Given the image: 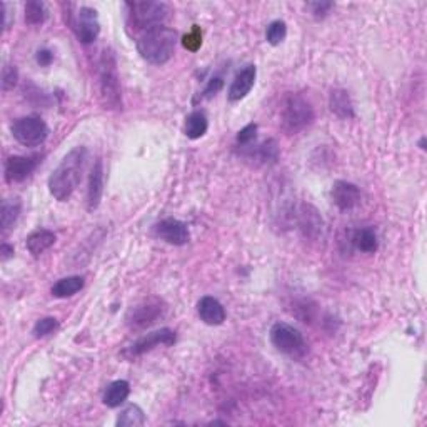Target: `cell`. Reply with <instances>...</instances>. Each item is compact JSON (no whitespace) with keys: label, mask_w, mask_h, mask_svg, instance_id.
Wrapping results in <instances>:
<instances>
[{"label":"cell","mask_w":427,"mask_h":427,"mask_svg":"<svg viewBox=\"0 0 427 427\" xmlns=\"http://www.w3.org/2000/svg\"><path fill=\"white\" fill-rule=\"evenodd\" d=\"M89 151L84 146L74 147L64 156L60 164L53 169L49 177V192L59 202H67L76 192L82 181V174L85 171Z\"/></svg>","instance_id":"cell-1"},{"label":"cell","mask_w":427,"mask_h":427,"mask_svg":"<svg viewBox=\"0 0 427 427\" xmlns=\"http://www.w3.org/2000/svg\"><path fill=\"white\" fill-rule=\"evenodd\" d=\"M137 52L152 65H164L172 59L177 47V32L165 26L151 28L137 37Z\"/></svg>","instance_id":"cell-2"},{"label":"cell","mask_w":427,"mask_h":427,"mask_svg":"<svg viewBox=\"0 0 427 427\" xmlns=\"http://www.w3.org/2000/svg\"><path fill=\"white\" fill-rule=\"evenodd\" d=\"M127 28L134 34H144L151 28L164 26L171 9L164 2H127Z\"/></svg>","instance_id":"cell-3"},{"label":"cell","mask_w":427,"mask_h":427,"mask_svg":"<svg viewBox=\"0 0 427 427\" xmlns=\"http://www.w3.org/2000/svg\"><path fill=\"white\" fill-rule=\"evenodd\" d=\"M99 90L103 109L120 110L122 109V92H120V81L117 72V62L110 51H103L97 65Z\"/></svg>","instance_id":"cell-4"},{"label":"cell","mask_w":427,"mask_h":427,"mask_svg":"<svg viewBox=\"0 0 427 427\" xmlns=\"http://www.w3.org/2000/svg\"><path fill=\"white\" fill-rule=\"evenodd\" d=\"M316 119V112L310 102L301 94H289L284 101L281 114L282 131L289 135H296L308 128Z\"/></svg>","instance_id":"cell-5"},{"label":"cell","mask_w":427,"mask_h":427,"mask_svg":"<svg viewBox=\"0 0 427 427\" xmlns=\"http://www.w3.org/2000/svg\"><path fill=\"white\" fill-rule=\"evenodd\" d=\"M167 305L160 297L151 296L132 305L126 316V324L132 330H142L156 324L160 317H164Z\"/></svg>","instance_id":"cell-6"},{"label":"cell","mask_w":427,"mask_h":427,"mask_svg":"<svg viewBox=\"0 0 427 427\" xmlns=\"http://www.w3.org/2000/svg\"><path fill=\"white\" fill-rule=\"evenodd\" d=\"M271 337L272 346L282 354H287L291 358H301L305 352V341L304 335L299 329L287 324V322H276L271 327Z\"/></svg>","instance_id":"cell-7"},{"label":"cell","mask_w":427,"mask_h":427,"mask_svg":"<svg viewBox=\"0 0 427 427\" xmlns=\"http://www.w3.org/2000/svg\"><path fill=\"white\" fill-rule=\"evenodd\" d=\"M12 137L26 147H39L47 140L49 127L40 117L27 115L14 120L10 126Z\"/></svg>","instance_id":"cell-8"},{"label":"cell","mask_w":427,"mask_h":427,"mask_svg":"<svg viewBox=\"0 0 427 427\" xmlns=\"http://www.w3.org/2000/svg\"><path fill=\"white\" fill-rule=\"evenodd\" d=\"M297 226L305 239L317 242L326 237V224L319 210L310 204H301L297 210Z\"/></svg>","instance_id":"cell-9"},{"label":"cell","mask_w":427,"mask_h":427,"mask_svg":"<svg viewBox=\"0 0 427 427\" xmlns=\"http://www.w3.org/2000/svg\"><path fill=\"white\" fill-rule=\"evenodd\" d=\"M72 28L82 44L89 45L95 42L99 34H101L97 10L92 9V7H81L76 15V20L72 22Z\"/></svg>","instance_id":"cell-10"},{"label":"cell","mask_w":427,"mask_h":427,"mask_svg":"<svg viewBox=\"0 0 427 427\" xmlns=\"http://www.w3.org/2000/svg\"><path fill=\"white\" fill-rule=\"evenodd\" d=\"M176 341H177L176 333H174L172 329H169V327H162V329L149 333L147 335H144V337H140L139 341L132 344V346L128 347L127 355H131V358H139V355H144L146 352H151L152 349H156V347L159 346H174Z\"/></svg>","instance_id":"cell-11"},{"label":"cell","mask_w":427,"mask_h":427,"mask_svg":"<svg viewBox=\"0 0 427 427\" xmlns=\"http://www.w3.org/2000/svg\"><path fill=\"white\" fill-rule=\"evenodd\" d=\"M40 164L39 156H14L6 160V174L7 184H20V182L27 181L28 177L34 174L37 165Z\"/></svg>","instance_id":"cell-12"},{"label":"cell","mask_w":427,"mask_h":427,"mask_svg":"<svg viewBox=\"0 0 427 427\" xmlns=\"http://www.w3.org/2000/svg\"><path fill=\"white\" fill-rule=\"evenodd\" d=\"M154 231L157 237L162 239L164 242L171 244V246H185L190 239L187 224L172 217L164 219V221L156 224Z\"/></svg>","instance_id":"cell-13"},{"label":"cell","mask_w":427,"mask_h":427,"mask_svg":"<svg viewBox=\"0 0 427 427\" xmlns=\"http://www.w3.org/2000/svg\"><path fill=\"white\" fill-rule=\"evenodd\" d=\"M360 199H362V194H360V189L355 184L347 181H335L333 185V201L334 204L339 207V209L344 210H352L354 207H358L360 204Z\"/></svg>","instance_id":"cell-14"},{"label":"cell","mask_w":427,"mask_h":427,"mask_svg":"<svg viewBox=\"0 0 427 427\" xmlns=\"http://www.w3.org/2000/svg\"><path fill=\"white\" fill-rule=\"evenodd\" d=\"M256 77H257V69L256 65H246L242 70H239L237 76L234 77L232 84L227 90V99L231 102H239L242 101L246 95L251 92L252 87L256 84Z\"/></svg>","instance_id":"cell-15"},{"label":"cell","mask_w":427,"mask_h":427,"mask_svg":"<svg viewBox=\"0 0 427 427\" xmlns=\"http://www.w3.org/2000/svg\"><path fill=\"white\" fill-rule=\"evenodd\" d=\"M103 196V162L102 159L95 160L89 176V187H87V210L94 212L101 206Z\"/></svg>","instance_id":"cell-16"},{"label":"cell","mask_w":427,"mask_h":427,"mask_svg":"<svg viewBox=\"0 0 427 427\" xmlns=\"http://www.w3.org/2000/svg\"><path fill=\"white\" fill-rule=\"evenodd\" d=\"M197 314L207 326H221L227 316L221 302L210 296H204L197 302Z\"/></svg>","instance_id":"cell-17"},{"label":"cell","mask_w":427,"mask_h":427,"mask_svg":"<svg viewBox=\"0 0 427 427\" xmlns=\"http://www.w3.org/2000/svg\"><path fill=\"white\" fill-rule=\"evenodd\" d=\"M57 235L49 229H37L27 237V251L34 257L42 256L45 251H49L56 244Z\"/></svg>","instance_id":"cell-18"},{"label":"cell","mask_w":427,"mask_h":427,"mask_svg":"<svg viewBox=\"0 0 427 427\" xmlns=\"http://www.w3.org/2000/svg\"><path fill=\"white\" fill-rule=\"evenodd\" d=\"M329 107L339 119L354 117V106H352L351 95L347 90L334 89L329 95Z\"/></svg>","instance_id":"cell-19"},{"label":"cell","mask_w":427,"mask_h":427,"mask_svg":"<svg viewBox=\"0 0 427 427\" xmlns=\"http://www.w3.org/2000/svg\"><path fill=\"white\" fill-rule=\"evenodd\" d=\"M84 277L81 276H69V277H62L52 285L51 292L53 297L57 299H67V297L76 296L77 292H81L84 289Z\"/></svg>","instance_id":"cell-20"},{"label":"cell","mask_w":427,"mask_h":427,"mask_svg":"<svg viewBox=\"0 0 427 427\" xmlns=\"http://www.w3.org/2000/svg\"><path fill=\"white\" fill-rule=\"evenodd\" d=\"M351 242L358 251L366 252V254H374L379 249V240H377V234L372 227H364V229L352 232Z\"/></svg>","instance_id":"cell-21"},{"label":"cell","mask_w":427,"mask_h":427,"mask_svg":"<svg viewBox=\"0 0 427 427\" xmlns=\"http://www.w3.org/2000/svg\"><path fill=\"white\" fill-rule=\"evenodd\" d=\"M20 212H22V202L20 199H9V201H3L2 210H0V229L2 234L6 235L12 227L15 226V222L19 221Z\"/></svg>","instance_id":"cell-22"},{"label":"cell","mask_w":427,"mask_h":427,"mask_svg":"<svg viewBox=\"0 0 427 427\" xmlns=\"http://www.w3.org/2000/svg\"><path fill=\"white\" fill-rule=\"evenodd\" d=\"M128 394H131V384L127 380H114L103 392L102 401L107 408L114 409L127 401Z\"/></svg>","instance_id":"cell-23"},{"label":"cell","mask_w":427,"mask_h":427,"mask_svg":"<svg viewBox=\"0 0 427 427\" xmlns=\"http://www.w3.org/2000/svg\"><path fill=\"white\" fill-rule=\"evenodd\" d=\"M207 128H209V120H207L204 112L194 110L192 114H189L187 119H185L184 132L189 139H201V137L206 135Z\"/></svg>","instance_id":"cell-24"},{"label":"cell","mask_w":427,"mask_h":427,"mask_svg":"<svg viewBox=\"0 0 427 427\" xmlns=\"http://www.w3.org/2000/svg\"><path fill=\"white\" fill-rule=\"evenodd\" d=\"M144 424H146V414L137 404L127 405L115 421V426L119 427H140Z\"/></svg>","instance_id":"cell-25"},{"label":"cell","mask_w":427,"mask_h":427,"mask_svg":"<svg viewBox=\"0 0 427 427\" xmlns=\"http://www.w3.org/2000/svg\"><path fill=\"white\" fill-rule=\"evenodd\" d=\"M249 156L254 157L257 162H260V164L276 162L277 157H279V149H277V142L274 139L265 140L264 144L257 146L256 152H251Z\"/></svg>","instance_id":"cell-26"},{"label":"cell","mask_w":427,"mask_h":427,"mask_svg":"<svg viewBox=\"0 0 427 427\" xmlns=\"http://www.w3.org/2000/svg\"><path fill=\"white\" fill-rule=\"evenodd\" d=\"M45 20H47V10L42 2L26 3V22L28 26H42Z\"/></svg>","instance_id":"cell-27"},{"label":"cell","mask_w":427,"mask_h":427,"mask_svg":"<svg viewBox=\"0 0 427 427\" xmlns=\"http://www.w3.org/2000/svg\"><path fill=\"white\" fill-rule=\"evenodd\" d=\"M285 35H287V24L284 20H274L269 24L267 32H265V39L271 45H279L284 42Z\"/></svg>","instance_id":"cell-28"},{"label":"cell","mask_w":427,"mask_h":427,"mask_svg":"<svg viewBox=\"0 0 427 427\" xmlns=\"http://www.w3.org/2000/svg\"><path fill=\"white\" fill-rule=\"evenodd\" d=\"M59 329V321L56 317H42L35 322L34 335L35 337H47Z\"/></svg>","instance_id":"cell-29"},{"label":"cell","mask_w":427,"mask_h":427,"mask_svg":"<svg viewBox=\"0 0 427 427\" xmlns=\"http://www.w3.org/2000/svg\"><path fill=\"white\" fill-rule=\"evenodd\" d=\"M19 82V72L15 69V65L6 64L2 69V90L3 92H9L14 89Z\"/></svg>","instance_id":"cell-30"},{"label":"cell","mask_w":427,"mask_h":427,"mask_svg":"<svg viewBox=\"0 0 427 427\" xmlns=\"http://www.w3.org/2000/svg\"><path fill=\"white\" fill-rule=\"evenodd\" d=\"M257 137V124H247L246 127L242 128V131H239L237 134V144L240 147H247L251 146L252 142L256 140Z\"/></svg>","instance_id":"cell-31"},{"label":"cell","mask_w":427,"mask_h":427,"mask_svg":"<svg viewBox=\"0 0 427 427\" xmlns=\"http://www.w3.org/2000/svg\"><path fill=\"white\" fill-rule=\"evenodd\" d=\"M333 7H334L333 2H312V3H309L310 12H312L314 17H317V19L326 17V15L329 14V10L333 9Z\"/></svg>","instance_id":"cell-32"},{"label":"cell","mask_w":427,"mask_h":427,"mask_svg":"<svg viewBox=\"0 0 427 427\" xmlns=\"http://www.w3.org/2000/svg\"><path fill=\"white\" fill-rule=\"evenodd\" d=\"M222 85H224V82H222L221 77L210 78L209 84H207V87L204 89V92H202V95H201V99H210V97H212V95H215V94L219 92V90L222 89Z\"/></svg>","instance_id":"cell-33"},{"label":"cell","mask_w":427,"mask_h":427,"mask_svg":"<svg viewBox=\"0 0 427 427\" xmlns=\"http://www.w3.org/2000/svg\"><path fill=\"white\" fill-rule=\"evenodd\" d=\"M35 60L40 67H49V65L53 62V53L49 51V49H40L35 53Z\"/></svg>","instance_id":"cell-34"},{"label":"cell","mask_w":427,"mask_h":427,"mask_svg":"<svg viewBox=\"0 0 427 427\" xmlns=\"http://www.w3.org/2000/svg\"><path fill=\"white\" fill-rule=\"evenodd\" d=\"M201 44H202V37H201V32H199L197 28L192 32V34H189V35L184 39V45H185V47H187V49H190V51H196V49H197Z\"/></svg>","instance_id":"cell-35"},{"label":"cell","mask_w":427,"mask_h":427,"mask_svg":"<svg viewBox=\"0 0 427 427\" xmlns=\"http://www.w3.org/2000/svg\"><path fill=\"white\" fill-rule=\"evenodd\" d=\"M0 257H2V262L9 260L10 257H14V247L9 246V244L3 242L2 247H0Z\"/></svg>","instance_id":"cell-36"}]
</instances>
